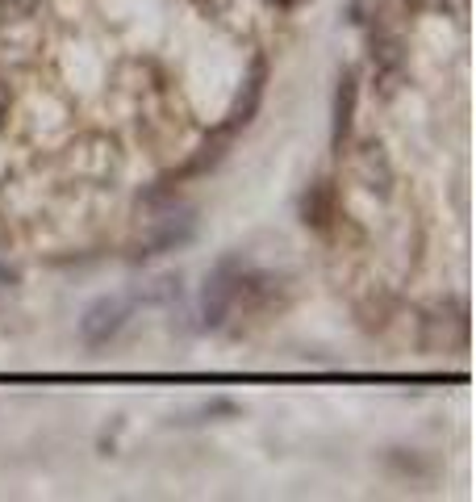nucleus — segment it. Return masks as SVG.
I'll list each match as a JSON object with an SVG mask.
<instances>
[{
  "instance_id": "f257e3e1",
  "label": "nucleus",
  "mask_w": 476,
  "mask_h": 502,
  "mask_svg": "<svg viewBox=\"0 0 476 502\" xmlns=\"http://www.w3.org/2000/svg\"><path fill=\"white\" fill-rule=\"evenodd\" d=\"M122 322H125L122 302H97V306L88 310V319L80 322V331H84V339L92 343V348H100V343H109L113 335L122 331Z\"/></svg>"
}]
</instances>
